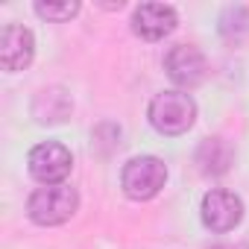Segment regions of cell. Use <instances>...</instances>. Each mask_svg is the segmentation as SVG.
I'll use <instances>...</instances> for the list:
<instances>
[{"label":"cell","mask_w":249,"mask_h":249,"mask_svg":"<svg viewBox=\"0 0 249 249\" xmlns=\"http://www.w3.org/2000/svg\"><path fill=\"white\" fill-rule=\"evenodd\" d=\"M164 71L179 88H196L205 79L208 65H205L202 50H196L194 44H176L164 56Z\"/></svg>","instance_id":"6"},{"label":"cell","mask_w":249,"mask_h":249,"mask_svg":"<svg viewBox=\"0 0 249 249\" xmlns=\"http://www.w3.org/2000/svg\"><path fill=\"white\" fill-rule=\"evenodd\" d=\"M79 12V3L76 0H62V3H44V0H38L36 3V15L44 18V21H71L73 15Z\"/></svg>","instance_id":"11"},{"label":"cell","mask_w":249,"mask_h":249,"mask_svg":"<svg viewBox=\"0 0 249 249\" xmlns=\"http://www.w3.org/2000/svg\"><path fill=\"white\" fill-rule=\"evenodd\" d=\"M164 182H167V164L156 156H135L123 164V173H120L123 194L135 202H147L159 196Z\"/></svg>","instance_id":"3"},{"label":"cell","mask_w":249,"mask_h":249,"mask_svg":"<svg viewBox=\"0 0 249 249\" xmlns=\"http://www.w3.org/2000/svg\"><path fill=\"white\" fill-rule=\"evenodd\" d=\"M179 24V15L167 3H141L132 12V33L144 41H161L167 38Z\"/></svg>","instance_id":"7"},{"label":"cell","mask_w":249,"mask_h":249,"mask_svg":"<svg viewBox=\"0 0 249 249\" xmlns=\"http://www.w3.org/2000/svg\"><path fill=\"white\" fill-rule=\"evenodd\" d=\"M231 161H234V153H231V147H229L223 138H208V141H202L199 150H196V164H199V170H202L205 176H220V173H226V170L231 167Z\"/></svg>","instance_id":"9"},{"label":"cell","mask_w":249,"mask_h":249,"mask_svg":"<svg viewBox=\"0 0 249 249\" xmlns=\"http://www.w3.org/2000/svg\"><path fill=\"white\" fill-rule=\"evenodd\" d=\"M199 214H202L205 229H211L217 234H226V231H231L243 220V202H240L237 194H231L226 188H211L202 196Z\"/></svg>","instance_id":"5"},{"label":"cell","mask_w":249,"mask_h":249,"mask_svg":"<svg viewBox=\"0 0 249 249\" xmlns=\"http://www.w3.org/2000/svg\"><path fill=\"white\" fill-rule=\"evenodd\" d=\"M36 56V38L24 24H6L0 33V62L3 71H24Z\"/></svg>","instance_id":"8"},{"label":"cell","mask_w":249,"mask_h":249,"mask_svg":"<svg viewBox=\"0 0 249 249\" xmlns=\"http://www.w3.org/2000/svg\"><path fill=\"white\" fill-rule=\"evenodd\" d=\"M147 117L161 135H185L196 120V103L185 91H161L153 97Z\"/></svg>","instance_id":"1"},{"label":"cell","mask_w":249,"mask_h":249,"mask_svg":"<svg viewBox=\"0 0 249 249\" xmlns=\"http://www.w3.org/2000/svg\"><path fill=\"white\" fill-rule=\"evenodd\" d=\"M30 176L41 185H65L73 167V156L59 141H44L30 150Z\"/></svg>","instance_id":"4"},{"label":"cell","mask_w":249,"mask_h":249,"mask_svg":"<svg viewBox=\"0 0 249 249\" xmlns=\"http://www.w3.org/2000/svg\"><path fill=\"white\" fill-rule=\"evenodd\" d=\"M79 208V194L71 185H44L30 194L27 214L38 226H62Z\"/></svg>","instance_id":"2"},{"label":"cell","mask_w":249,"mask_h":249,"mask_svg":"<svg viewBox=\"0 0 249 249\" xmlns=\"http://www.w3.org/2000/svg\"><path fill=\"white\" fill-rule=\"evenodd\" d=\"M33 114L38 123H62L71 114V100L62 88H44L33 103Z\"/></svg>","instance_id":"10"}]
</instances>
